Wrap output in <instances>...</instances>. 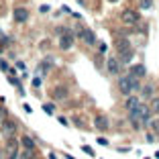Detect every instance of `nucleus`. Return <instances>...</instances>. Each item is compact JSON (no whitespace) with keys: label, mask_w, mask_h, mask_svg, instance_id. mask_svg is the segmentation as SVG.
<instances>
[{"label":"nucleus","mask_w":159,"mask_h":159,"mask_svg":"<svg viewBox=\"0 0 159 159\" xmlns=\"http://www.w3.org/2000/svg\"><path fill=\"white\" fill-rule=\"evenodd\" d=\"M149 116H151V106L141 102L137 110H131V112H129V120H131V125L135 126V129H139L143 123H149Z\"/></svg>","instance_id":"f257e3e1"},{"label":"nucleus","mask_w":159,"mask_h":159,"mask_svg":"<svg viewBox=\"0 0 159 159\" xmlns=\"http://www.w3.org/2000/svg\"><path fill=\"white\" fill-rule=\"evenodd\" d=\"M141 80H137V78H133L131 74H126V76H123V78L118 80V90L123 92L125 96H131L133 92H137L139 88H141V84H139Z\"/></svg>","instance_id":"f03ea898"},{"label":"nucleus","mask_w":159,"mask_h":159,"mask_svg":"<svg viewBox=\"0 0 159 159\" xmlns=\"http://www.w3.org/2000/svg\"><path fill=\"white\" fill-rule=\"evenodd\" d=\"M114 49L118 51V55H120L123 61H131L133 59V47L129 43V39H125V37L114 39Z\"/></svg>","instance_id":"7ed1b4c3"},{"label":"nucleus","mask_w":159,"mask_h":159,"mask_svg":"<svg viewBox=\"0 0 159 159\" xmlns=\"http://www.w3.org/2000/svg\"><path fill=\"white\" fill-rule=\"evenodd\" d=\"M16 120H12V118H6L2 125H0V131H2V137H6V139H10V137H14V133H16Z\"/></svg>","instance_id":"20e7f679"},{"label":"nucleus","mask_w":159,"mask_h":159,"mask_svg":"<svg viewBox=\"0 0 159 159\" xmlns=\"http://www.w3.org/2000/svg\"><path fill=\"white\" fill-rule=\"evenodd\" d=\"M120 21H123L125 25H139L141 16H139V12H137V10H131V8H126V10L120 12Z\"/></svg>","instance_id":"39448f33"},{"label":"nucleus","mask_w":159,"mask_h":159,"mask_svg":"<svg viewBox=\"0 0 159 159\" xmlns=\"http://www.w3.org/2000/svg\"><path fill=\"white\" fill-rule=\"evenodd\" d=\"M78 37L86 43V45H96V35L92 29H80L78 31Z\"/></svg>","instance_id":"423d86ee"},{"label":"nucleus","mask_w":159,"mask_h":159,"mask_svg":"<svg viewBox=\"0 0 159 159\" xmlns=\"http://www.w3.org/2000/svg\"><path fill=\"white\" fill-rule=\"evenodd\" d=\"M61 37H59V47L61 49H69V47L74 45V35L69 33L68 29H63V31H59Z\"/></svg>","instance_id":"0eeeda50"},{"label":"nucleus","mask_w":159,"mask_h":159,"mask_svg":"<svg viewBox=\"0 0 159 159\" xmlns=\"http://www.w3.org/2000/svg\"><path fill=\"white\" fill-rule=\"evenodd\" d=\"M106 69H108V74L118 76V74H120V61H118L116 57H108V61H106Z\"/></svg>","instance_id":"6e6552de"},{"label":"nucleus","mask_w":159,"mask_h":159,"mask_svg":"<svg viewBox=\"0 0 159 159\" xmlns=\"http://www.w3.org/2000/svg\"><path fill=\"white\" fill-rule=\"evenodd\" d=\"M94 126H96L98 131H108V129H110V123H108V118H106L104 114H96V116H94Z\"/></svg>","instance_id":"1a4fd4ad"},{"label":"nucleus","mask_w":159,"mask_h":159,"mask_svg":"<svg viewBox=\"0 0 159 159\" xmlns=\"http://www.w3.org/2000/svg\"><path fill=\"white\" fill-rule=\"evenodd\" d=\"M129 74H131L133 78H137V80H143V78H145V74H147V69H145L143 63H135L133 68L129 69Z\"/></svg>","instance_id":"9d476101"},{"label":"nucleus","mask_w":159,"mask_h":159,"mask_svg":"<svg viewBox=\"0 0 159 159\" xmlns=\"http://www.w3.org/2000/svg\"><path fill=\"white\" fill-rule=\"evenodd\" d=\"M12 19H14L16 23H27V21H29V10H27V8H14Z\"/></svg>","instance_id":"9b49d317"},{"label":"nucleus","mask_w":159,"mask_h":159,"mask_svg":"<svg viewBox=\"0 0 159 159\" xmlns=\"http://www.w3.org/2000/svg\"><path fill=\"white\" fill-rule=\"evenodd\" d=\"M6 153L8 155H19V141L14 137L6 139Z\"/></svg>","instance_id":"f8f14e48"},{"label":"nucleus","mask_w":159,"mask_h":159,"mask_svg":"<svg viewBox=\"0 0 159 159\" xmlns=\"http://www.w3.org/2000/svg\"><path fill=\"white\" fill-rule=\"evenodd\" d=\"M68 88L65 86H55L53 90H51V96L55 98V100H63V98H68Z\"/></svg>","instance_id":"ddd939ff"},{"label":"nucleus","mask_w":159,"mask_h":159,"mask_svg":"<svg viewBox=\"0 0 159 159\" xmlns=\"http://www.w3.org/2000/svg\"><path fill=\"white\" fill-rule=\"evenodd\" d=\"M139 104H141V100H139L137 96H133V94H131V96H126V100H125V108L129 110V112H131V110H137V108H139Z\"/></svg>","instance_id":"4468645a"},{"label":"nucleus","mask_w":159,"mask_h":159,"mask_svg":"<svg viewBox=\"0 0 159 159\" xmlns=\"http://www.w3.org/2000/svg\"><path fill=\"white\" fill-rule=\"evenodd\" d=\"M21 143H23V147L29 149V151H35V147H37V145H35V139H33V137H29V135L21 137Z\"/></svg>","instance_id":"2eb2a0df"},{"label":"nucleus","mask_w":159,"mask_h":159,"mask_svg":"<svg viewBox=\"0 0 159 159\" xmlns=\"http://www.w3.org/2000/svg\"><path fill=\"white\" fill-rule=\"evenodd\" d=\"M19 155H21L19 159H37L35 157V151H29V149H25L23 153H19Z\"/></svg>","instance_id":"dca6fc26"},{"label":"nucleus","mask_w":159,"mask_h":159,"mask_svg":"<svg viewBox=\"0 0 159 159\" xmlns=\"http://www.w3.org/2000/svg\"><path fill=\"white\" fill-rule=\"evenodd\" d=\"M149 126H151V131L159 135V118H153V120H149Z\"/></svg>","instance_id":"f3484780"},{"label":"nucleus","mask_w":159,"mask_h":159,"mask_svg":"<svg viewBox=\"0 0 159 159\" xmlns=\"http://www.w3.org/2000/svg\"><path fill=\"white\" fill-rule=\"evenodd\" d=\"M149 106H151V112H155L159 116V96H157V98H153V102L149 104Z\"/></svg>","instance_id":"a211bd4d"},{"label":"nucleus","mask_w":159,"mask_h":159,"mask_svg":"<svg viewBox=\"0 0 159 159\" xmlns=\"http://www.w3.org/2000/svg\"><path fill=\"white\" fill-rule=\"evenodd\" d=\"M6 118H8V112H6V108H4V106H0V125H2Z\"/></svg>","instance_id":"6ab92c4d"},{"label":"nucleus","mask_w":159,"mask_h":159,"mask_svg":"<svg viewBox=\"0 0 159 159\" xmlns=\"http://www.w3.org/2000/svg\"><path fill=\"white\" fill-rule=\"evenodd\" d=\"M141 94H143L145 98H149V96L153 94V88H151V86H145V88H141Z\"/></svg>","instance_id":"aec40b11"},{"label":"nucleus","mask_w":159,"mask_h":159,"mask_svg":"<svg viewBox=\"0 0 159 159\" xmlns=\"http://www.w3.org/2000/svg\"><path fill=\"white\" fill-rule=\"evenodd\" d=\"M141 2V8H151L153 6V0H139Z\"/></svg>","instance_id":"412c9836"},{"label":"nucleus","mask_w":159,"mask_h":159,"mask_svg":"<svg viewBox=\"0 0 159 159\" xmlns=\"http://www.w3.org/2000/svg\"><path fill=\"white\" fill-rule=\"evenodd\" d=\"M43 112H47V114H53V106H51V104H43Z\"/></svg>","instance_id":"4be33fe9"},{"label":"nucleus","mask_w":159,"mask_h":159,"mask_svg":"<svg viewBox=\"0 0 159 159\" xmlns=\"http://www.w3.org/2000/svg\"><path fill=\"white\" fill-rule=\"evenodd\" d=\"M8 82H10V84H14V86H19V88H21V82H19V80H16V78H8Z\"/></svg>","instance_id":"5701e85b"},{"label":"nucleus","mask_w":159,"mask_h":159,"mask_svg":"<svg viewBox=\"0 0 159 159\" xmlns=\"http://www.w3.org/2000/svg\"><path fill=\"white\" fill-rule=\"evenodd\" d=\"M82 149H84V151L88 153V155H94V151H92V147H88V145H84V147H82Z\"/></svg>","instance_id":"b1692460"},{"label":"nucleus","mask_w":159,"mask_h":159,"mask_svg":"<svg viewBox=\"0 0 159 159\" xmlns=\"http://www.w3.org/2000/svg\"><path fill=\"white\" fill-rule=\"evenodd\" d=\"M8 157V153H6V149H0V159H6Z\"/></svg>","instance_id":"393cba45"},{"label":"nucleus","mask_w":159,"mask_h":159,"mask_svg":"<svg viewBox=\"0 0 159 159\" xmlns=\"http://www.w3.org/2000/svg\"><path fill=\"white\" fill-rule=\"evenodd\" d=\"M57 120H59V123H61V125H63V126L68 125V118H63V116H59V118H57Z\"/></svg>","instance_id":"a878e982"},{"label":"nucleus","mask_w":159,"mask_h":159,"mask_svg":"<svg viewBox=\"0 0 159 159\" xmlns=\"http://www.w3.org/2000/svg\"><path fill=\"white\" fill-rule=\"evenodd\" d=\"M0 68H2V69H8V65H6V61H4V59H0Z\"/></svg>","instance_id":"bb28decb"},{"label":"nucleus","mask_w":159,"mask_h":159,"mask_svg":"<svg viewBox=\"0 0 159 159\" xmlns=\"http://www.w3.org/2000/svg\"><path fill=\"white\" fill-rule=\"evenodd\" d=\"M16 157H19V155H8L6 159H16Z\"/></svg>","instance_id":"cd10ccee"},{"label":"nucleus","mask_w":159,"mask_h":159,"mask_svg":"<svg viewBox=\"0 0 159 159\" xmlns=\"http://www.w3.org/2000/svg\"><path fill=\"white\" fill-rule=\"evenodd\" d=\"M49 159H57V157H55V155H53V153H49Z\"/></svg>","instance_id":"c85d7f7f"},{"label":"nucleus","mask_w":159,"mask_h":159,"mask_svg":"<svg viewBox=\"0 0 159 159\" xmlns=\"http://www.w3.org/2000/svg\"><path fill=\"white\" fill-rule=\"evenodd\" d=\"M108 2H118V0H108Z\"/></svg>","instance_id":"c756f323"}]
</instances>
